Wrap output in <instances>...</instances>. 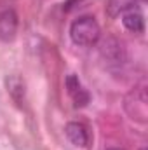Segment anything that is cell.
<instances>
[{"label":"cell","mask_w":148,"mask_h":150,"mask_svg":"<svg viewBox=\"0 0 148 150\" xmlns=\"http://www.w3.org/2000/svg\"><path fill=\"white\" fill-rule=\"evenodd\" d=\"M141 150H147V149H145V147H143V149H141Z\"/></svg>","instance_id":"obj_11"},{"label":"cell","mask_w":148,"mask_h":150,"mask_svg":"<svg viewBox=\"0 0 148 150\" xmlns=\"http://www.w3.org/2000/svg\"><path fill=\"white\" fill-rule=\"evenodd\" d=\"M141 0H108V5H106V12L110 18H117V16H122L124 12L134 9Z\"/></svg>","instance_id":"obj_9"},{"label":"cell","mask_w":148,"mask_h":150,"mask_svg":"<svg viewBox=\"0 0 148 150\" xmlns=\"http://www.w3.org/2000/svg\"><path fill=\"white\" fill-rule=\"evenodd\" d=\"M65 86H66V93L68 96L73 100L75 107H85L89 103V93L85 91V87L82 86V82L78 80V77L75 74H70L65 80Z\"/></svg>","instance_id":"obj_5"},{"label":"cell","mask_w":148,"mask_h":150,"mask_svg":"<svg viewBox=\"0 0 148 150\" xmlns=\"http://www.w3.org/2000/svg\"><path fill=\"white\" fill-rule=\"evenodd\" d=\"M65 133H66V138L70 140V143L75 147H87L89 143V134H87V129L84 124L80 122H68L66 127H65Z\"/></svg>","instance_id":"obj_7"},{"label":"cell","mask_w":148,"mask_h":150,"mask_svg":"<svg viewBox=\"0 0 148 150\" xmlns=\"http://www.w3.org/2000/svg\"><path fill=\"white\" fill-rule=\"evenodd\" d=\"M99 56L105 61V65L110 70H117L122 68L127 61V54L125 49L122 45V42H118L117 38H106L99 49Z\"/></svg>","instance_id":"obj_3"},{"label":"cell","mask_w":148,"mask_h":150,"mask_svg":"<svg viewBox=\"0 0 148 150\" xmlns=\"http://www.w3.org/2000/svg\"><path fill=\"white\" fill-rule=\"evenodd\" d=\"M106 150H122V149H106Z\"/></svg>","instance_id":"obj_10"},{"label":"cell","mask_w":148,"mask_h":150,"mask_svg":"<svg viewBox=\"0 0 148 150\" xmlns=\"http://www.w3.org/2000/svg\"><path fill=\"white\" fill-rule=\"evenodd\" d=\"M101 37V28L92 16H82L70 26V38L78 47H92Z\"/></svg>","instance_id":"obj_1"},{"label":"cell","mask_w":148,"mask_h":150,"mask_svg":"<svg viewBox=\"0 0 148 150\" xmlns=\"http://www.w3.org/2000/svg\"><path fill=\"white\" fill-rule=\"evenodd\" d=\"M124 110L125 113L140 122V124H147L148 120V98H147V89L145 86L134 87L132 91H129L124 98Z\"/></svg>","instance_id":"obj_2"},{"label":"cell","mask_w":148,"mask_h":150,"mask_svg":"<svg viewBox=\"0 0 148 150\" xmlns=\"http://www.w3.org/2000/svg\"><path fill=\"white\" fill-rule=\"evenodd\" d=\"M122 25L125 26V30H129L131 33H141L145 30V19L143 14L136 9H131L127 12L122 14Z\"/></svg>","instance_id":"obj_8"},{"label":"cell","mask_w":148,"mask_h":150,"mask_svg":"<svg viewBox=\"0 0 148 150\" xmlns=\"http://www.w3.org/2000/svg\"><path fill=\"white\" fill-rule=\"evenodd\" d=\"M5 84H7V91H9L11 98L14 100V103L18 107H25V103H26V86H25V80L19 75H9Z\"/></svg>","instance_id":"obj_6"},{"label":"cell","mask_w":148,"mask_h":150,"mask_svg":"<svg viewBox=\"0 0 148 150\" xmlns=\"http://www.w3.org/2000/svg\"><path fill=\"white\" fill-rule=\"evenodd\" d=\"M18 26H19V19L14 9L9 7L0 11V40L12 42L18 35Z\"/></svg>","instance_id":"obj_4"}]
</instances>
